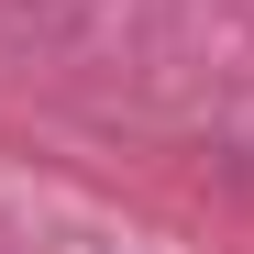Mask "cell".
Listing matches in <instances>:
<instances>
[]
</instances>
